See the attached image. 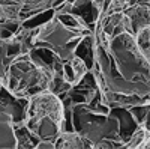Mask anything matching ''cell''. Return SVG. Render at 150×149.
<instances>
[{
  "label": "cell",
  "instance_id": "6da1fadb",
  "mask_svg": "<svg viewBox=\"0 0 150 149\" xmlns=\"http://www.w3.org/2000/svg\"><path fill=\"white\" fill-rule=\"evenodd\" d=\"M53 15V12L51 11H48L47 12V14H44V15H39V17H38V18H33V20H30L27 24H26V26L27 27H33V26H39V24L41 23H45L47 20H50V17H51Z\"/></svg>",
  "mask_w": 150,
  "mask_h": 149
},
{
  "label": "cell",
  "instance_id": "7a4b0ae2",
  "mask_svg": "<svg viewBox=\"0 0 150 149\" xmlns=\"http://www.w3.org/2000/svg\"><path fill=\"white\" fill-rule=\"evenodd\" d=\"M60 20L63 21V23H66V26H69V27H72V29H77V27L80 26L78 21H77V20H74V18L69 17V15H62Z\"/></svg>",
  "mask_w": 150,
  "mask_h": 149
}]
</instances>
